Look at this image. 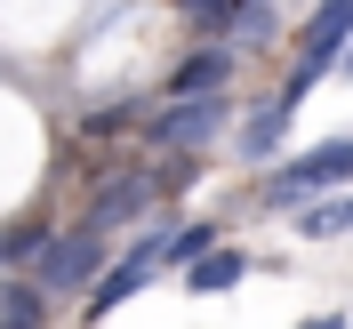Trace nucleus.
I'll return each instance as SVG.
<instances>
[{
	"label": "nucleus",
	"instance_id": "obj_13",
	"mask_svg": "<svg viewBox=\"0 0 353 329\" xmlns=\"http://www.w3.org/2000/svg\"><path fill=\"white\" fill-rule=\"evenodd\" d=\"M297 209H305V201H297ZM305 233H313V241L353 233V201H313V209H305Z\"/></svg>",
	"mask_w": 353,
	"mask_h": 329
},
{
	"label": "nucleus",
	"instance_id": "obj_14",
	"mask_svg": "<svg viewBox=\"0 0 353 329\" xmlns=\"http://www.w3.org/2000/svg\"><path fill=\"white\" fill-rule=\"evenodd\" d=\"M41 241H48V225H8V233H0V265H32Z\"/></svg>",
	"mask_w": 353,
	"mask_h": 329
},
{
	"label": "nucleus",
	"instance_id": "obj_3",
	"mask_svg": "<svg viewBox=\"0 0 353 329\" xmlns=\"http://www.w3.org/2000/svg\"><path fill=\"white\" fill-rule=\"evenodd\" d=\"M345 177H353V137H330V145H313V153H297L289 169L265 177V201H273V209H297V201L330 193V185H345Z\"/></svg>",
	"mask_w": 353,
	"mask_h": 329
},
{
	"label": "nucleus",
	"instance_id": "obj_1",
	"mask_svg": "<svg viewBox=\"0 0 353 329\" xmlns=\"http://www.w3.org/2000/svg\"><path fill=\"white\" fill-rule=\"evenodd\" d=\"M225 121H233L225 88H185V97H169V112L145 121V137H153L161 153H201V145H217V137H225Z\"/></svg>",
	"mask_w": 353,
	"mask_h": 329
},
{
	"label": "nucleus",
	"instance_id": "obj_15",
	"mask_svg": "<svg viewBox=\"0 0 353 329\" xmlns=\"http://www.w3.org/2000/svg\"><path fill=\"white\" fill-rule=\"evenodd\" d=\"M129 121H137V105H105V112L81 121V137H112V129H129Z\"/></svg>",
	"mask_w": 353,
	"mask_h": 329
},
{
	"label": "nucleus",
	"instance_id": "obj_9",
	"mask_svg": "<svg viewBox=\"0 0 353 329\" xmlns=\"http://www.w3.org/2000/svg\"><path fill=\"white\" fill-rule=\"evenodd\" d=\"M241 281H249V257H241V249H217V241H209V249L193 257V289H201V297H217V289H241Z\"/></svg>",
	"mask_w": 353,
	"mask_h": 329
},
{
	"label": "nucleus",
	"instance_id": "obj_11",
	"mask_svg": "<svg viewBox=\"0 0 353 329\" xmlns=\"http://www.w3.org/2000/svg\"><path fill=\"white\" fill-rule=\"evenodd\" d=\"M41 313H48L41 281H8L0 289V329H41Z\"/></svg>",
	"mask_w": 353,
	"mask_h": 329
},
{
	"label": "nucleus",
	"instance_id": "obj_10",
	"mask_svg": "<svg viewBox=\"0 0 353 329\" xmlns=\"http://www.w3.org/2000/svg\"><path fill=\"white\" fill-rule=\"evenodd\" d=\"M225 81H233V48H193V57L169 72V97H185V88H225Z\"/></svg>",
	"mask_w": 353,
	"mask_h": 329
},
{
	"label": "nucleus",
	"instance_id": "obj_12",
	"mask_svg": "<svg viewBox=\"0 0 353 329\" xmlns=\"http://www.w3.org/2000/svg\"><path fill=\"white\" fill-rule=\"evenodd\" d=\"M209 241H217V225H176V233H161V241H153V257H161V265H193Z\"/></svg>",
	"mask_w": 353,
	"mask_h": 329
},
{
	"label": "nucleus",
	"instance_id": "obj_8",
	"mask_svg": "<svg viewBox=\"0 0 353 329\" xmlns=\"http://www.w3.org/2000/svg\"><path fill=\"white\" fill-rule=\"evenodd\" d=\"M289 112H297V97H265V105L249 112V129H241V153L249 161H273V145L289 137Z\"/></svg>",
	"mask_w": 353,
	"mask_h": 329
},
{
	"label": "nucleus",
	"instance_id": "obj_16",
	"mask_svg": "<svg viewBox=\"0 0 353 329\" xmlns=\"http://www.w3.org/2000/svg\"><path fill=\"white\" fill-rule=\"evenodd\" d=\"M176 8H185V17H201V24H209V17H217V8H225V0H176Z\"/></svg>",
	"mask_w": 353,
	"mask_h": 329
},
{
	"label": "nucleus",
	"instance_id": "obj_17",
	"mask_svg": "<svg viewBox=\"0 0 353 329\" xmlns=\"http://www.w3.org/2000/svg\"><path fill=\"white\" fill-rule=\"evenodd\" d=\"M297 329H353L345 313H313V321H297Z\"/></svg>",
	"mask_w": 353,
	"mask_h": 329
},
{
	"label": "nucleus",
	"instance_id": "obj_4",
	"mask_svg": "<svg viewBox=\"0 0 353 329\" xmlns=\"http://www.w3.org/2000/svg\"><path fill=\"white\" fill-rule=\"evenodd\" d=\"M345 41H353V0H321L313 8V24H305V41H297V72H289V88L281 97H305L321 72L345 57Z\"/></svg>",
	"mask_w": 353,
	"mask_h": 329
},
{
	"label": "nucleus",
	"instance_id": "obj_7",
	"mask_svg": "<svg viewBox=\"0 0 353 329\" xmlns=\"http://www.w3.org/2000/svg\"><path fill=\"white\" fill-rule=\"evenodd\" d=\"M273 24H281V0H225L217 17H209V32H217L225 48H265Z\"/></svg>",
	"mask_w": 353,
	"mask_h": 329
},
{
	"label": "nucleus",
	"instance_id": "obj_5",
	"mask_svg": "<svg viewBox=\"0 0 353 329\" xmlns=\"http://www.w3.org/2000/svg\"><path fill=\"white\" fill-rule=\"evenodd\" d=\"M153 273H161V257H153V241H137L129 257H112L105 273H97V281H88V297H81V313H88V321H105L112 306H129V297H145V289H153Z\"/></svg>",
	"mask_w": 353,
	"mask_h": 329
},
{
	"label": "nucleus",
	"instance_id": "obj_6",
	"mask_svg": "<svg viewBox=\"0 0 353 329\" xmlns=\"http://www.w3.org/2000/svg\"><path fill=\"white\" fill-rule=\"evenodd\" d=\"M153 201H161V185H153V177H145V169H129V177H112L105 193L88 201V217H81V225H88V233H112V225H129V217H145Z\"/></svg>",
	"mask_w": 353,
	"mask_h": 329
},
{
	"label": "nucleus",
	"instance_id": "obj_2",
	"mask_svg": "<svg viewBox=\"0 0 353 329\" xmlns=\"http://www.w3.org/2000/svg\"><path fill=\"white\" fill-rule=\"evenodd\" d=\"M97 273H105V233H88V225L48 233V241L32 249V281H41V297H81Z\"/></svg>",
	"mask_w": 353,
	"mask_h": 329
}]
</instances>
